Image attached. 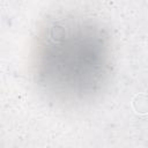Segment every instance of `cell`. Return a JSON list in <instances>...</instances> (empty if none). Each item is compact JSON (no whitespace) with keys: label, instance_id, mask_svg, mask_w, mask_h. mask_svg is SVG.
I'll list each match as a JSON object with an SVG mask.
<instances>
[{"label":"cell","instance_id":"cell-1","mask_svg":"<svg viewBox=\"0 0 148 148\" xmlns=\"http://www.w3.org/2000/svg\"><path fill=\"white\" fill-rule=\"evenodd\" d=\"M133 108L138 113L148 112V96L145 94H139L133 99Z\"/></svg>","mask_w":148,"mask_h":148}]
</instances>
